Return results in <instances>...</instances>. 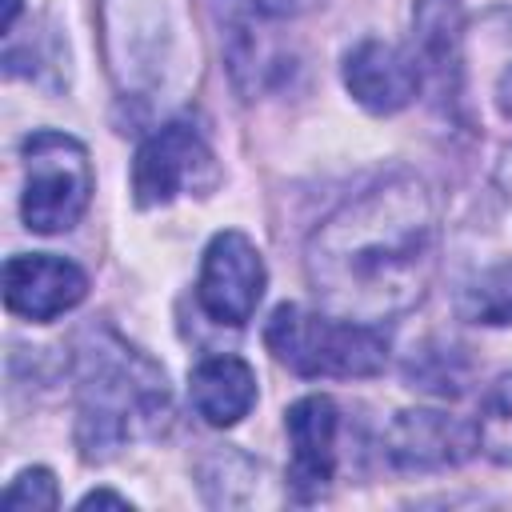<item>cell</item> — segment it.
<instances>
[{
  "label": "cell",
  "mask_w": 512,
  "mask_h": 512,
  "mask_svg": "<svg viewBox=\"0 0 512 512\" xmlns=\"http://www.w3.org/2000/svg\"><path fill=\"white\" fill-rule=\"evenodd\" d=\"M472 428H476V448L492 464L512 468V372H504L496 384H488Z\"/></svg>",
  "instance_id": "obj_15"
},
{
  "label": "cell",
  "mask_w": 512,
  "mask_h": 512,
  "mask_svg": "<svg viewBox=\"0 0 512 512\" xmlns=\"http://www.w3.org/2000/svg\"><path fill=\"white\" fill-rule=\"evenodd\" d=\"M264 288H268V268L260 248L236 228L216 232L200 256V276H196L200 312L216 324L244 328L256 316Z\"/></svg>",
  "instance_id": "obj_7"
},
{
  "label": "cell",
  "mask_w": 512,
  "mask_h": 512,
  "mask_svg": "<svg viewBox=\"0 0 512 512\" xmlns=\"http://www.w3.org/2000/svg\"><path fill=\"white\" fill-rule=\"evenodd\" d=\"M284 432H288V488L300 504H312L328 492L336 476V436H340V408L332 396L312 392L300 396L284 412Z\"/></svg>",
  "instance_id": "obj_9"
},
{
  "label": "cell",
  "mask_w": 512,
  "mask_h": 512,
  "mask_svg": "<svg viewBox=\"0 0 512 512\" xmlns=\"http://www.w3.org/2000/svg\"><path fill=\"white\" fill-rule=\"evenodd\" d=\"M80 508H132V500H128V496H116V492H108V488H96V492H88V496L80 500Z\"/></svg>",
  "instance_id": "obj_19"
},
{
  "label": "cell",
  "mask_w": 512,
  "mask_h": 512,
  "mask_svg": "<svg viewBox=\"0 0 512 512\" xmlns=\"http://www.w3.org/2000/svg\"><path fill=\"white\" fill-rule=\"evenodd\" d=\"M224 8V60H228V76L236 84V92L244 100H256L260 92H268L272 84L284 80L288 72V56L280 48V40L272 36V20L236 4V0H220Z\"/></svg>",
  "instance_id": "obj_13"
},
{
  "label": "cell",
  "mask_w": 512,
  "mask_h": 512,
  "mask_svg": "<svg viewBox=\"0 0 512 512\" xmlns=\"http://www.w3.org/2000/svg\"><path fill=\"white\" fill-rule=\"evenodd\" d=\"M412 56L432 96L452 108L464 84V4L412 0Z\"/></svg>",
  "instance_id": "obj_12"
},
{
  "label": "cell",
  "mask_w": 512,
  "mask_h": 512,
  "mask_svg": "<svg viewBox=\"0 0 512 512\" xmlns=\"http://www.w3.org/2000/svg\"><path fill=\"white\" fill-rule=\"evenodd\" d=\"M24 160V196L20 216L28 232L60 236L80 224L92 200V160L88 148L56 128H36L20 140Z\"/></svg>",
  "instance_id": "obj_5"
},
{
  "label": "cell",
  "mask_w": 512,
  "mask_h": 512,
  "mask_svg": "<svg viewBox=\"0 0 512 512\" xmlns=\"http://www.w3.org/2000/svg\"><path fill=\"white\" fill-rule=\"evenodd\" d=\"M492 176H496V188L504 192V200L512 204V148H504V152H500V160H496V172H492Z\"/></svg>",
  "instance_id": "obj_20"
},
{
  "label": "cell",
  "mask_w": 512,
  "mask_h": 512,
  "mask_svg": "<svg viewBox=\"0 0 512 512\" xmlns=\"http://www.w3.org/2000/svg\"><path fill=\"white\" fill-rule=\"evenodd\" d=\"M344 88L360 108L376 116H392L420 96L424 76L412 52H404L392 40L368 36L344 52Z\"/></svg>",
  "instance_id": "obj_11"
},
{
  "label": "cell",
  "mask_w": 512,
  "mask_h": 512,
  "mask_svg": "<svg viewBox=\"0 0 512 512\" xmlns=\"http://www.w3.org/2000/svg\"><path fill=\"white\" fill-rule=\"evenodd\" d=\"M440 264L436 192L416 172H388L336 212L304 244V272L324 312L384 324L412 312Z\"/></svg>",
  "instance_id": "obj_1"
},
{
  "label": "cell",
  "mask_w": 512,
  "mask_h": 512,
  "mask_svg": "<svg viewBox=\"0 0 512 512\" xmlns=\"http://www.w3.org/2000/svg\"><path fill=\"white\" fill-rule=\"evenodd\" d=\"M188 400H192V408L204 424L232 428L256 404V372H252L248 360H240L232 352L204 356L188 372Z\"/></svg>",
  "instance_id": "obj_14"
},
{
  "label": "cell",
  "mask_w": 512,
  "mask_h": 512,
  "mask_svg": "<svg viewBox=\"0 0 512 512\" xmlns=\"http://www.w3.org/2000/svg\"><path fill=\"white\" fill-rule=\"evenodd\" d=\"M172 420L164 368L112 328H84L76 340V448L88 464L152 440Z\"/></svg>",
  "instance_id": "obj_2"
},
{
  "label": "cell",
  "mask_w": 512,
  "mask_h": 512,
  "mask_svg": "<svg viewBox=\"0 0 512 512\" xmlns=\"http://www.w3.org/2000/svg\"><path fill=\"white\" fill-rule=\"evenodd\" d=\"M4 512H20V508H32V512H52L60 508V488H56V476L48 468H24L8 492H4Z\"/></svg>",
  "instance_id": "obj_17"
},
{
  "label": "cell",
  "mask_w": 512,
  "mask_h": 512,
  "mask_svg": "<svg viewBox=\"0 0 512 512\" xmlns=\"http://www.w3.org/2000/svg\"><path fill=\"white\" fill-rule=\"evenodd\" d=\"M264 344L288 372L308 380H360L384 372L388 364V336L380 332V324H356L304 304L272 308L264 324Z\"/></svg>",
  "instance_id": "obj_4"
},
{
  "label": "cell",
  "mask_w": 512,
  "mask_h": 512,
  "mask_svg": "<svg viewBox=\"0 0 512 512\" xmlns=\"http://www.w3.org/2000/svg\"><path fill=\"white\" fill-rule=\"evenodd\" d=\"M456 308L464 320L472 324H512V264H496L480 276H472L460 296Z\"/></svg>",
  "instance_id": "obj_16"
},
{
  "label": "cell",
  "mask_w": 512,
  "mask_h": 512,
  "mask_svg": "<svg viewBox=\"0 0 512 512\" xmlns=\"http://www.w3.org/2000/svg\"><path fill=\"white\" fill-rule=\"evenodd\" d=\"M472 452L476 428L436 408H404L384 428V460L400 472H444Z\"/></svg>",
  "instance_id": "obj_10"
},
{
  "label": "cell",
  "mask_w": 512,
  "mask_h": 512,
  "mask_svg": "<svg viewBox=\"0 0 512 512\" xmlns=\"http://www.w3.org/2000/svg\"><path fill=\"white\" fill-rule=\"evenodd\" d=\"M236 4L260 12V16H268V20H292V16H304V12L320 8L324 0H236Z\"/></svg>",
  "instance_id": "obj_18"
},
{
  "label": "cell",
  "mask_w": 512,
  "mask_h": 512,
  "mask_svg": "<svg viewBox=\"0 0 512 512\" xmlns=\"http://www.w3.org/2000/svg\"><path fill=\"white\" fill-rule=\"evenodd\" d=\"M100 44L116 96L140 112L184 104L200 80L188 0H100Z\"/></svg>",
  "instance_id": "obj_3"
},
{
  "label": "cell",
  "mask_w": 512,
  "mask_h": 512,
  "mask_svg": "<svg viewBox=\"0 0 512 512\" xmlns=\"http://www.w3.org/2000/svg\"><path fill=\"white\" fill-rule=\"evenodd\" d=\"M496 108L512 120V64L500 72V80H496Z\"/></svg>",
  "instance_id": "obj_21"
},
{
  "label": "cell",
  "mask_w": 512,
  "mask_h": 512,
  "mask_svg": "<svg viewBox=\"0 0 512 512\" xmlns=\"http://www.w3.org/2000/svg\"><path fill=\"white\" fill-rule=\"evenodd\" d=\"M216 184L220 168L212 144L188 120L160 124L132 156V200L140 208H164L180 196H208Z\"/></svg>",
  "instance_id": "obj_6"
},
{
  "label": "cell",
  "mask_w": 512,
  "mask_h": 512,
  "mask_svg": "<svg viewBox=\"0 0 512 512\" xmlns=\"http://www.w3.org/2000/svg\"><path fill=\"white\" fill-rule=\"evenodd\" d=\"M88 296V272L52 252H16L4 264V308L20 320L48 324Z\"/></svg>",
  "instance_id": "obj_8"
}]
</instances>
